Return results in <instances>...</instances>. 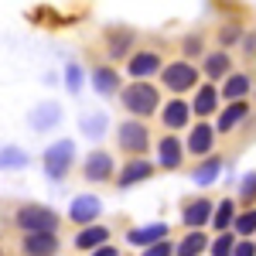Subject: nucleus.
Returning <instances> with one entry per match:
<instances>
[{"mask_svg":"<svg viewBox=\"0 0 256 256\" xmlns=\"http://www.w3.org/2000/svg\"><path fill=\"white\" fill-rule=\"evenodd\" d=\"M171 242H158V246H150V250H144V256H171Z\"/></svg>","mask_w":256,"mask_h":256,"instance_id":"nucleus-33","label":"nucleus"},{"mask_svg":"<svg viewBox=\"0 0 256 256\" xmlns=\"http://www.w3.org/2000/svg\"><path fill=\"white\" fill-rule=\"evenodd\" d=\"M110 174H113V158L106 150H92L86 158V178L89 181H106Z\"/></svg>","mask_w":256,"mask_h":256,"instance_id":"nucleus-9","label":"nucleus"},{"mask_svg":"<svg viewBox=\"0 0 256 256\" xmlns=\"http://www.w3.org/2000/svg\"><path fill=\"white\" fill-rule=\"evenodd\" d=\"M164 123H168L171 130H181V126L188 123V102H184V99H171V102L164 106Z\"/></svg>","mask_w":256,"mask_h":256,"instance_id":"nucleus-17","label":"nucleus"},{"mask_svg":"<svg viewBox=\"0 0 256 256\" xmlns=\"http://www.w3.org/2000/svg\"><path fill=\"white\" fill-rule=\"evenodd\" d=\"M218 171H222V160L212 158V160H205V164L195 171V181H198V184H208V181H216V178H218Z\"/></svg>","mask_w":256,"mask_h":256,"instance_id":"nucleus-26","label":"nucleus"},{"mask_svg":"<svg viewBox=\"0 0 256 256\" xmlns=\"http://www.w3.org/2000/svg\"><path fill=\"white\" fill-rule=\"evenodd\" d=\"M236 253V242H232V236H216V242H212V256H232Z\"/></svg>","mask_w":256,"mask_h":256,"instance_id":"nucleus-28","label":"nucleus"},{"mask_svg":"<svg viewBox=\"0 0 256 256\" xmlns=\"http://www.w3.org/2000/svg\"><path fill=\"white\" fill-rule=\"evenodd\" d=\"M164 236H168V226L164 222H154V226H140V229H130L126 232V242L130 246H158V242H164Z\"/></svg>","mask_w":256,"mask_h":256,"instance_id":"nucleus-8","label":"nucleus"},{"mask_svg":"<svg viewBox=\"0 0 256 256\" xmlns=\"http://www.w3.org/2000/svg\"><path fill=\"white\" fill-rule=\"evenodd\" d=\"M99 212H102V205H99L96 195H79L72 205H68V218H72V222H79V226H86V229L96 222Z\"/></svg>","mask_w":256,"mask_h":256,"instance_id":"nucleus-6","label":"nucleus"},{"mask_svg":"<svg viewBox=\"0 0 256 256\" xmlns=\"http://www.w3.org/2000/svg\"><path fill=\"white\" fill-rule=\"evenodd\" d=\"M18 226L31 236V232H55L58 226V216L44 205H20L18 208Z\"/></svg>","mask_w":256,"mask_h":256,"instance_id":"nucleus-2","label":"nucleus"},{"mask_svg":"<svg viewBox=\"0 0 256 256\" xmlns=\"http://www.w3.org/2000/svg\"><path fill=\"white\" fill-rule=\"evenodd\" d=\"M130 76L134 79H147V76H154L160 68V58L154 55V52H134V58H130Z\"/></svg>","mask_w":256,"mask_h":256,"instance_id":"nucleus-11","label":"nucleus"},{"mask_svg":"<svg viewBox=\"0 0 256 256\" xmlns=\"http://www.w3.org/2000/svg\"><path fill=\"white\" fill-rule=\"evenodd\" d=\"M106 242H110V229L106 226H89V229H82L79 236H76L79 250H102Z\"/></svg>","mask_w":256,"mask_h":256,"instance_id":"nucleus-13","label":"nucleus"},{"mask_svg":"<svg viewBox=\"0 0 256 256\" xmlns=\"http://www.w3.org/2000/svg\"><path fill=\"white\" fill-rule=\"evenodd\" d=\"M106 38H110V55L113 58H123L130 52V44H134V31H110Z\"/></svg>","mask_w":256,"mask_h":256,"instance_id":"nucleus-19","label":"nucleus"},{"mask_svg":"<svg viewBox=\"0 0 256 256\" xmlns=\"http://www.w3.org/2000/svg\"><path fill=\"white\" fill-rule=\"evenodd\" d=\"M212 222H216V229L236 226V202H232V198H222L218 208H216V216H212Z\"/></svg>","mask_w":256,"mask_h":256,"instance_id":"nucleus-21","label":"nucleus"},{"mask_svg":"<svg viewBox=\"0 0 256 256\" xmlns=\"http://www.w3.org/2000/svg\"><path fill=\"white\" fill-rule=\"evenodd\" d=\"M82 126H86V134H89V137H102V116H89Z\"/></svg>","mask_w":256,"mask_h":256,"instance_id":"nucleus-30","label":"nucleus"},{"mask_svg":"<svg viewBox=\"0 0 256 256\" xmlns=\"http://www.w3.org/2000/svg\"><path fill=\"white\" fill-rule=\"evenodd\" d=\"M256 198V174H246L242 181V202H253Z\"/></svg>","mask_w":256,"mask_h":256,"instance_id":"nucleus-31","label":"nucleus"},{"mask_svg":"<svg viewBox=\"0 0 256 256\" xmlns=\"http://www.w3.org/2000/svg\"><path fill=\"white\" fill-rule=\"evenodd\" d=\"M92 86H96V92L99 96H110V92H116V72L113 68H96L92 72Z\"/></svg>","mask_w":256,"mask_h":256,"instance_id":"nucleus-20","label":"nucleus"},{"mask_svg":"<svg viewBox=\"0 0 256 256\" xmlns=\"http://www.w3.org/2000/svg\"><path fill=\"white\" fill-rule=\"evenodd\" d=\"M20 250H24L28 256H55L58 236H55V232H31V236H24Z\"/></svg>","mask_w":256,"mask_h":256,"instance_id":"nucleus-7","label":"nucleus"},{"mask_svg":"<svg viewBox=\"0 0 256 256\" xmlns=\"http://www.w3.org/2000/svg\"><path fill=\"white\" fill-rule=\"evenodd\" d=\"M31 123H34L38 130H44L48 123H58V106H41V110H34V113H31Z\"/></svg>","mask_w":256,"mask_h":256,"instance_id":"nucleus-27","label":"nucleus"},{"mask_svg":"<svg viewBox=\"0 0 256 256\" xmlns=\"http://www.w3.org/2000/svg\"><path fill=\"white\" fill-rule=\"evenodd\" d=\"M232 256H256V242H236V253Z\"/></svg>","mask_w":256,"mask_h":256,"instance_id":"nucleus-35","label":"nucleus"},{"mask_svg":"<svg viewBox=\"0 0 256 256\" xmlns=\"http://www.w3.org/2000/svg\"><path fill=\"white\" fill-rule=\"evenodd\" d=\"M202 250H205V236H202V232H188V236L181 239V246H178L174 253L178 256H198Z\"/></svg>","mask_w":256,"mask_h":256,"instance_id":"nucleus-25","label":"nucleus"},{"mask_svg":"<svg viewBox=\"0 0 256 256\" xmlns=\"http://www.w3.org/2000/svg\"><path fill=\"white\" fill-rule=\"evenodd\" d=\"M120 99H123V106L134 113V116H150L154 110H158V89L150 86V82H134V86H126L123 92H120Z\"/></svg>","mask_w":256,"mask_h":256,"instance_id":"nucleus-1","label":"nucleus"},{"mask_svg":"<svg viewBox=\"0 0 256 256\" xmlns=\"http://www.w3.org/2000/svg\"><path fill=\"white\" fill-rule=\"evenodd\" d=\"M195 82H198V72L188 62H171V65H164V86H168L171 92H184V89H192Z\"/></svg>","mask_w":256,"mask_h":256,"instance_id":"nucleus-4","label":"nucleus"},{"mask_svg":"<svg viewBox=\"0 0 256 256\" xmlns=\"http://www.w3.org/2000/svg\"><path fill=\"white\" fill-rule=\"evenodd\" d=\"M246 116H250V106H246L242 99H239V102H229V106H226V110L218 113V123H216V130H218V134H229V130H232L236 123H242Z\"/></svg>","mask_w":256,"mask_h":256,"instance_id":"nucleus-12","label":"nucleus"},{"mask_svg":"<svg viewBox=\"0 0 256 256\" xmlns=\"http://www.w3.org/2000/svg\"><path fill=\"white\" fill-rule=\"evenodd\" d=\"M239 38V28H226L222 31V41H236Z\"/></svg>","mask_w":256,"mask_h":256,"instance_id":"nucleus-36","label":"nucleus"},{"mask_svg":"<svg viewBox=\"0 0 256 256\" xmlns=\"http://www.w3.org/2000/svg\"><path fill=\"white\" fill-rule=\"evenodd\" d=\"M79 86H82V72H79V65H68V92H79Z\"/></svg>","mask_w":256,"mask_h":256,"instance_id":"nucleus-32","label":"nucleus"},{"mask_svg":"<svg viewBox=\"0 0 256 256\" xmlns=\"http://www.w3.org/2000/svg\"><path fill=\"white\" fill-rule=\"evenodd\" d=\"M158 158H160V164L171 171V168H178L181 164V144H178V137H164L158 144Z\"/></svg>","mask_w":256,"mask_h":256,"instance_id":"nucleus-16","label":"nucleus"},{"mask_svg":"<svg viewBox=\"0 0 256 256\" xmlns=\"http://www.w3.org/2000/svg\"><path fill=\"white\" fill-rule=\"evenodd\" d=\"M24 164H28V154L20 147H4L0 150V168L4 171H14V168H24Z\"/></svg>","mask_w":256,"mask_h":256,"instance_id":"nucleus-22","label":"nucleus"},{"mask_svg":"<svg viewBox=\"0 0 256 256\" xmlns=\"http://www.w3.org/2000/svg\"><path fill=\"white\" fill-rule=\"evenodd\" d=\"M198 48H202V38H198V34H192V38H184V52H188V55H202Z\"/></svg>","mask_w":256,"mask_h":256,"instance_id":"nucleus-34","label":"nucleus"},{"mask_svg":"<svg viewBox=\"0 0 256 256\" xmlns=\"http://www.w3.org/2000/svg\"><path fill=\"white\" fill-rule=\"evenodd\" d=\"M212 140H216V130H212L208 123H198L195 130L188 134V150H192V154H208Z\"/></svg>","mask_w":256,"mask_h":256,"instance_id":"nucleus-14","label":"nucleus"},{"mask_svg":"<svg viewBox=\"0 0 256 256\" xmlns=\"http://www.w3.org/2000/svg\"><path fill=\"white\" fill-rule=\"evenodd\" d=\"M72 160H76V144L72 140H58V144H52L48 150H44V171L48 178H65V171L72 168Z\"/></svg>","mask_w":256,"mask_h":256,"instance_id":"nucleus-3","label":"nucleus"},{"mask_svg":"<svg viewBox=\"0 0 256 256\" xmlns=\"http://www.w3.org/2000/svg\"><path fill=\"white\" fill-rule=\"evenodd\" d=\"M216 106H218V89L216 86H202L198 96H195V102H192V110H195L198 116H208Z\"/></svg>","mask_w":256,"mask_h":256,"instance_id":"nucleus-18","label":"nucleus"},{"mask_svg":"<svg viewBox=\"0 0 256 256\" xmlns=\"http://www.w3.org/2000/svg\"><path fill=\"white\" fill-rule=\"evenodd\" d=\"M144 178H150V164H147V160H130V164L120 171L116 184L120 188H130V184H137V181H144Z\"/></svg>","mask_w":256,"mask_h":256,"instance_id":"nucleus-15","label":"nucleus"},{"mask_svg":"<svg viewBox=\"0 0 256 256\" xmlns=\"http://www.w3.org/2000/svg\"><path fill=\"white\" fill-rule=\"evenodd\" d=\"M92 256H116V250H113V246H102V250H96Z\"/></svg>","mask_w":256,"mask_h":256,"instance_id":"nucleus-37","label":"nucleus"},{"mask_svg":"<svg viewBox=\"0 0 256 256\" xmlns=\"http://www.w3.org/2000/svg\"><path fill=\"white\" fill-rule=\"evenodd\" d=\"M236 232H242V236L256 232V212H253V208H250V212H242V216H236Z\"/></svg>","mask_w":256,"mask_h":256,"instance_id":"nucleus-29","label":"nucleus"},{"mask_svg":"<svg viewBox=\"0 0 256 256\" xmlns=\"http://www.w3.org/2000/svg\"><path fill=\"white\" fill-rule=\"evenodd\" d=\"M147 144H150V137H147V126H144V123L126 120V123L120 126V147H123L126 154H144Z\"/></svg>","mask_w":256,"mask_h":256,"instance_id":"nucleus-5","label":"nucleus"},{"mask_svg":"<svg viewBox=\"0 0 256 256\" xmlns=\"http://www.w3.org/2000/svg\"><path fill=\"white\" fill-rule=\"evenodd\" d=\"M212 216H216V208H212L208 198H195V202L184 205V226H192V229H202Z\"/></svg>","mask_w":256,"mask_h":256,"instance_id":"nucleus-10","label":"nucleus"},{"mask_svg":"<svg viewBox=\"0 0 256 256\" xmlns=\"http://www.w3.org/2000/svg\"><path fill=\"white\" fill-rule=\"evenodd\" d=\"M222 92L232 99V102H239V99L250 92V76H229V82H226V89H222Z\"/></svg>","mask_w":256,"mask_h":256,"instance_id":"nucleus-24","label":"nucleus"},{"mask_svg":"<svg viewBox=\"0 0 256 256\" xmlns=\"http://www.w3.org/2000/svg\"><path fill=\"white\" fill-rule=\"evenodd\" d=\"M226 72H229V55H226V52H216V55L205 58V76H208V79H218V76H226Z\"/></svg>","mask_w":256,"mask_h":256,"instance_id":"nucleus-23","label":"nucleus"}]
</instances>
